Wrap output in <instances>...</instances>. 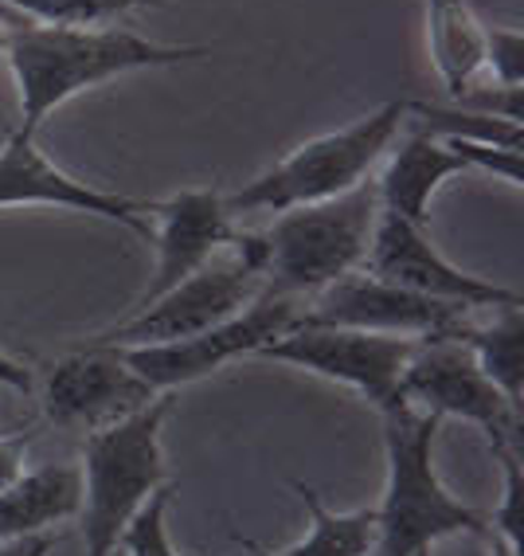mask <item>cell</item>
Here are the masks:
<instances>
[{
    "instance_id": "cell-1",
    "label": "cell",
    "mask_w": 524,
    "mask_h": 556,
    "mask_svg": "<svg viewBox=\"0 0 524 556\" xmlns=\"http://www.w3.org/2000/svg\"><path fill=\"white\" fill-rule=\"evenodd\" d=\"M4 55L21 87V134L36 138L51 110L75 99L79 90L118 79L138 67H172L184 60H204L212 48H168V43L141 40L118 28H51V24H24L9 31Z\"/></svg>"
},
{
    "instance_id": "cell-2",
    "label": "cell",
    "mask_w": 524,
    "mask_h": 556,
    "mask_svg": "<svg viewBox=\"0 0 524 556\" xmlns=\"http://www.w3.org/2000/svg\"><path fill=\"white\" fill-rule=\"evenodd\" d=\"M387 490L376 506V545L372 556H419L455 533H482L489 517L465 509L446 494L435 475V435L443 419L396 400L384 412Z\"/></svg>"
},
{
    "instance_id": "cell-3",
    "label": "cell",
    "mask_w": 524,
    "mask_h": 556,
    "mask_svg": "<svg viewBox=\"0 0 524 556\" xmlns=\"http://www.w3.org/2000/svg\"><path fill=\"white\" fill-rule=\"evenodd\" d=\"M172 412V392H161L153 404L106 428L90 431L82 447V545L87 556H110L118 548L129 517L145 497L168 482L161 455V424Z\"/></svg>"
},
{
    "instance_id": "cell-4",
    "label": "cell",
    "mask_w": 524,
    "mask_h": 556,
    "mask_svg": "<svg viewBox=\"0 0 524 556\" xmlns=\"http://www.w3.org/2000/svg\"><path fill=\"white\" fill-rule=\"evenodd\" d=\"M380 216L376 185L360 180L357 189L333 200H317L302 208L278 212L267 239V290L306 299L353 275L368 258L372 228Z\"/></svg>"
},
{
    "instance_id": "cell-5",
    "label": "cell",
    "mask_w": 524,
    "mask_h": 556,
    "mask_svg": "<svg viewBox=\"0 0 524 556\" xmlns=\"http://www.w3.org/2000/svg\"><path fill=\"white\" fill-rule=\"evenodd\" d=\"M404 118L407 102H384L368 118L297 146L294 153L278 161L274 169H267L239 192L223 197V208H228V216H239V212H290L357 189L360 180L372 173V165L387 153V146L396 141Z\"/></svg>"
},
{
    "instance_id": "cell-6",
    "label": "cell",
    "mask_w": 524,
    "mask_h": 556,
    "mask_svg": "<svg viewBox=\"0 0 524 556\" xmlns=\"http://www.w3.org/2000/svg\"><path fill=\"white\" fill-rule=\"evenodd\" d=\"M235 255L219 267H200L184 282L153 299L149 306L129 309V318L106 333H94L87 349H138V345H168V341L196 338L219 321L235 318L239 309L263 294L267 287V239L255 231H239L231 243Z\"/></svg>"
},
{
    "instance_id": "cell-7",
    "label": "cell",
    "mask_w": 524,
    "mask_h": 556,
    "mask_svg": "<svg viewBox=\"0 0 524 556\" xmlns=\"http://www.w3.org/2000/svg\"><path fill=\"white\" fill-rule=\"evenodd\" d=\"M297 318H302V302L263 287V294H258L251 306L239 309L235 318L219 321V326L204 329L196 338L168 341V345L118 349V353L149 388L172 392V388H180V384L212 377L216 368L231 365L235 357L258 353L263 345L282 338L286 329H294Z\"/></svg>"
},
{
    "instance_id": "cell-8",
    "label": "cell",
    "mask_w": 524,
    "mask_h": 556,
    "mask_svg": "<svg viewBox=\"0 0 524 556\" xmlns=\"http://www.w3.org/2000/svg\"><path fill=\"white\" fill-rule=\"evenodd\" d=\"M399 396L423 404L431 416L470 419L489 435L494 447L521 451V407L497 392V384L477 368L474 353L462 338H426L416 345L399 377Z\"/></svg>"
},
{
    "instance_id": "cell-9",
    "label": "cell",
    "mask_w": 524,
    "mask_h": 556,
    "mask_svg": "<svg viewBox=\"0 0 524 556\" xmlns=\"http://www.w3.org/2000/svg\"><path fill=\"white\" fill-rule=\"evenodd\" d=\"M416 345V338H396V333H368V329L345 326H294L258 349V357L286 361V365L309 368V372L336 380V384L357 388L360 396L384 412L387 404L404 400L399 377H404Z\"/></svg>"
},
{
    "instance_id": "cell-10",
    "label": "cell",
    "mask_w": 524,
    "mask_h": 556,
    "mask_svg": "<svg viewBox=\"0 0 524 556\" xmlns=\"http://www.w3.org/2000/svg\"><path fill=\"white\" fill-rule=\"evenodd\" d=\"M294 326H345L396 338H458L465 326V306L443 299H426L376 275H345L317 294Z\"/></svg>"
},
{
    "instance_id": "cell-11",
    "label": "cell",
    "mask_w": 524,
    "mask_h": 556,
    "mask_svg": "<svg viewBox=\"0 0 524 556\" xmlns=\"http://www.w3.org/2000/svg\"><path fill=\"white\" fill-rule=\"evenodd\" d=\"M365 263H368V275L384 278V282H396V287L416 290V294H426V299L458 302L465 309L524 306V299L516 290H504L497 282H485V278L465 275L455 263H446L435 243L426 239L423 228H416L404 216L384 208H380L376 228H372V243H368Z\"/></svg>"
},
{
    "instance_id": "cell-12",
    "label": "cell",
    "mask_w": 524,
    "mask_h": 556,
    "mask_svg": "<svg viewBox=\"0 0 524 556\" xmlns=\"http://www.w3.org/2000/svg\"><path fill=\"white\" fill-rule=\"evenodd\" d=\"M161 392L149 388L133 368L122 361L118 349L79 345L71 357L55 361L43 384V412L60 428L99 431L114 419H126L153 404Z\"/></svg>"
},
{
    "instance_id": "cell-13",
    "label": "cell",
    "mask_w": 524,
    "mask_h": 556,
    "mask_svg": "<svg viewBox=\"0 0 524 556\" xmlns=\"http://www.w3.org/2000/svg\"><path fill=\"white\" fill-rule=\"evenodd\" d=\"M16 204H55V208H75L87 216H102L110 224H122L138 239H153V200H129L118 192L90 189L60 165H51L36 138L28 134H12L9 146L0 150V208H16Z\"/></svg>"
},
{
    "instance_id": "cell-14",
    "label": "cell",
    "mask_w": 524,
    "mask_h": 556,
    "mask_svg": "<svg viewBox=\"0 0 524 556\" xmlns=\"http://www.w3.org/2000/svg\"><path fill=\"white\" fill-rule=\"evenodd\" d=\"M153 216L161 219V231H153V239H157V275L138 299V306H149L177 282L196 275L200 267H208V258L219 248H231L239 236L216 189H189L168 200H153Z\"/></svg>"
},
{
    "instance_id": "cell-15",
    "label": "cell",
    "mask_w": 524,
    "mask_h": 556,
    "mask_svg": "<svg viewBox=\"0 0 524 556\" xmlns=\"http://www.w3.org/2000/svg\"><path fill=\"white\" fill-rule=\"evenodd\" d=\"M462 153H455L443 138L435 134H423V129L411 126L407 141L392 153L384 177H380L376 192H380V208L396 212L407 224L426 228V216H431V197L438 192L446 177L465 173Z\"/></svg>"
},
{
    "instance_id": "cell-16",
    "label": "cell",
    "mask_w": 524,
    "mask_h": 556,
    "mask_svg": "<svg viewBox=\"0 0 524 556\" xmlns=\"http://www.w3.org/2000/svg\"><path fill=\"white\" fill-rule=\"evenodd\" d=\"M82 509L79 467H36L24 470L12 486L0 490V541L28 533H48Z\"/></svg>"
},
{
    "instance_id": "cell-17",
    "label": "cell",
    "mask_w": 524,
    "mask_h": 556,
    "mask_svg": "<svg viewBox=\"0 0 524 556\" xmlns=\"http://www.w3.org/2000/svg\"><path fill=\"white\" fill-rule=\"evenodd\" d=\"M426 40L431 60L450 94H465L474 75L485 67V28L470 0H426Z\"/></svg>"
},
{
    "instance_id": "cell-18",
    "label": "cell",
    "mask_w": 524,
    "mask_h": 556,
    "mask_svg": "<svg viewBox=\"0 0 524 556\" xmlns=\"http://www.w3.org/2000/svg\"><path fill=\"white\" fill-rule=\"evenodd\" d=\"M309 509V533L286 553H270L255 541H239L251 556H368L376 545V506L353 509V514H333L321 506V494L306 482H294Z\"/></svg>"
},
{
    "instance_id": "cell-19",
    "label": "cell",
    "mask_w": 524,
    "mask_h": 556,
    "mask_svg": "<svg viewBox=\"0 0 524 556\" xmlns=\"http://www.w3.org/2000/svg\"><path fill=\"white\" fill-rule=\"evenodd\" d=\"M458 338L470 345L497 392L513 407H524V306L501 309L489 326H462Z\"/></svg>"
},
{
    "instance_id": "cell-20",
    "label": "cell",
    "mask_w": 524,
    "mask_h": 556,
    "mask_svg": "<svg viewBox=\"0 0 524 556\" xmlns=\"http://www.w3.org/2000/svg\"><path fill=\"white\" fill-rule=\"evenodd\" d=\"M407 114L419 118L411 126L423 129V134H435V138H465V141H482V146H497V150H521L524 141L521 122H504L494 118V114L426 106V102H407Z\"/></svg>"
},
{
    "instance_id": "cell-21",
    "label": "cell",
    "mask_w": 524,
    "mask_h": 556,
    "mask_svg": "<svg viewBox=\"0 0 524 556\" xmlns=\"http://www.w3.org/2000/svg\"><path fill=\"white\" fill-rule=\"evenodd\" d=\"M12 12L28 16L31 24H51V28H99V24L118 21L138 0H0Z\"/></svg>"
},
{
    "instance_id": "cell-22",
    "label": "cell",
    "mask_w": 524,
    "mask_h": 556,
    "mask_svg": "<svg viewBox=\"0 0 524 556\" xmlns=\"http://www.w3.org/2000/svg\"><path fill=\"white\" fill-rule=\"evenodd\" d=\"M172 482H161L153 494L145 497V506L129 517V526L122 529L118 545L129 556H177L172 553V541H168V506H172Z\"/></svg>"
},
{
    "instance_id": "cell-23",
    "label": "cell",
    "mask_w": 524,
    "mask_h": 556,
    "mask_svg": "<svg viewBox=\"0 0 524 556\" xmlns=\"http://www.w3.org/2000/svg\"><path fill=\"white\" fill-rule=\"evenodd\" d=\"M494 455L501 458L504 470V494L501 506L494 509L489 526L509 541L513 548H521V502H524V475H521V451L516 447H494Z\"/></svg>"
},
{
    "instance_id": "cell-24",
    "label": "cell",
    "mask_w": 524,
    "mask_h": 556,
    "mask_svg": "<svg viewBox=\"0 0 524 556\" xmlns=\"http://www.w3.org/2000/svg\"><path fill=\"white\" fill-rule=\"evenodd\" d=\"M485 67L494 71L497 87H524V36L494 28L485 31Z\"/></svg>"
},
{
    "instance_id": "cell-25",
    "label": "cell",
    "mask_w": 524,
    "mask_h": 556,
    "mask_svg": "<svg viewBox=\"0 0 524 556\" xmlns=\"http://www.w3.org/2000/svg\"><path fill=\"white\" fill-rule=\"evenodd\" d=\"M24 447L28 435H0V490L24 475Z\"/></svg>"
},
{
    "instance_id": "cell-26",
    "label": "cell",
    "mask_w": 524,
    "mask_h": 556,
    "mask_svg": "<svg viewBox=\"0 0 524 556\" xmlns=\"http://www.w3.org/2000/svg\"><path fill=\"white\" fill-rule=\"evenodd\" d=\"M55 548V533H28V536H9L0 541V556H48Z\"/></svg>"
},
{
    "instance_id": "cell-27",
    "label": "cell",
    "mask_w": 524,
    "mask_h": 556,
    "mask_svg": "<svg viewBox=\"0 0 524 556\" xmlns=\"http://www.w3.org/2000/svg\"><path fill=\"white\" fill-rule=\"evenodd\" d=\"M462 556H521V548H513L494 526H489V529H482V533H470V545H465Z\"/></svg>"
},
{
    "instance_id": "cell-28",
    "label": "cell",
    "mask_w": 524,
    "mask_h": 556,
    "mask_svg": "<svg viewBox=\"0 0 524 556\" xmlns=\"http://www.w3.org/2000/svg\"><path fill=\"white\" fill-rule=\"evenodd\" d=\"M0 384L16 388V392H31V372L24 365H16L9 353H0Z\"/></svg>"
},
{
    "instance_id": "cell-29",
    "label": "cell",
    "mask_w": 524,
    "mask_h": 556,
    "mask_svg": "<svg viewBox=\"0 0 524 556\" xmlns=\"http://www.w3.org/2000/svg\"><path fill=\"white\" fill-rule=\"evenodd\" d=\"M0 24H4V28H24V24H31V21L21 16V12H12L9 4H0Z\"/></svg>"
},
{
    "instance_id": "cell-30",
    "label": "cell",
    "mask_w": 524,
    "mask_h": 556,
    "mask_svg": "<svg viewBox=\"0 0 524 556\" xmlns=\"http://www.w3.org/2000/svg\"><path fill=\"white\" fill-rule=\"evenodd\" d=\"M9 31L12 28H4V24H0V51H4V43H9Z\"/></svg>"
},
{
    "instance_id": "cell-31",
    "label": "cell",
    "mask_w": 524,
    "mask_h": 556,
    "mask_svg": "<svg viewBox=\"0 0 524 556\" xmlns=\"http://www.w3.org/2000/svg\"><path fill=\"white\" fill-rule=\"evenodd\" d=\"M419 556H426V553H419Z\"/></svg>"
}]
</instances>
